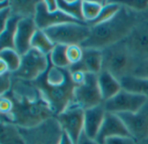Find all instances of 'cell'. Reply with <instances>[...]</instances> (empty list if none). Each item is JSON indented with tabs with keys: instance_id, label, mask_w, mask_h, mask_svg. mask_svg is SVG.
Here are the masks:
<instances>
[{
	"instance_id": "e575fe53",
	"label": "cell",
	"mask_w": 148,
	"mask_h": 144,
	"mask_svg": "<svg viewBox=\"0 0 148 144\" xmlns=\"http://www.w3.org/2000/svg\"><path fill=\"white\" fill-rule=\"evenodd\" d=\"M76 144H101L99 143L95 139H92V138H89L85 133L84 131L82 132V134L81 135L78 142Z\"/></svg>"
},
{
	"instance_id": "d590c367",
	"label": "cell",
	"mask_w": 148,
	"mask_h": 144,
	"mask_svg": "<svg viewBox=\"0 0 148 144\" xmlns=\"http://www.w3.org/2000/svg\"><path fill=\"white\" fill-rule=\"evenodd\" d=\"M45 6L48 11L55 12L59 10L58 8V2L57 0H45Z\"/></svg>"
},
{
	"instance_id": "1f68e13d",
	"label": "cell",
	"mask_w": 148,
	"mask_h": 144,
	"mask_svg": "<svg viewBox=\"0 0 148 144\" xmlns=\"http://www.w3.org/2000/svg\"><path fill=\"white\" fill-rule=\"evenodd\" d=\"M105 144H138L132 136H117L106 140Z\"/></svg>"
},
{
	"instance_id": "8d00e7d4",
	"label": "cell",
	"mask_w": 148,
	"mask_h": 144,
	"mask_svg": "<svg viewBox=\"0 0 148 144\" xmlns=\"http://www.w3.org/2000/svg\"><path fill=\"white\" fill-rule=\"evenodd\" d=\"M59 144H75L74 142L71 140V138L65 133L62 131V137H61V140H60V143Z\"/></svg>"
},
{
	"instance_id": "ac0fdd59",
	"label": "cell",
	"mask_w": 148,
	"mask_h": 144,
	"mask_svg": "<svg viewBox=\"0 0 148 144\" xmlns=\"http://www.w3.org/2000/svg\"><path fill=\"white\" fill-rule=\"evenodd\" d=\"M98 84L103 102L111 99L122 90L120 81L105 70L98 75Z\"/></svg>"
},
{
	"instance_id": "8992f818",
	"label": "cell",
	"mask_w": 148,
	"mask_h": 144,
	"mask_svg": "<svg viewBox=\"0 0 148 144\" xmlns=\"http://www.w3.org/2000/svg\"><path fill=\"white\" fill-rule=\"evenodd\" d=\"M49 66V56H46L39 50L31 48L22 56L20 68L11 75L23 81L35 82L47 72Z\"/></svg>"
},
{
	"instance_id": "4316f807",
	"label": "cell",
	"mask_w": 148,
	"mask_h": 144,
	"mask_svg": "<svg viewBox=\"0 0 148 144\" xmlns=\"http://www.w3.org/2000/svg\"><path fill=\"white\" fill-rule=\"evenodd\" d=\"M67 49L68 45H55L52 52L49 55V60L52 65L61 69H68L70 67V63L67 56Z\"/></svg>"
},
{
	"instance_id": "5b68a950",
	"label": "cell",
	"mask_w": 148,
	"mask_h": 144,
	"mask_svg": "<svg viewBox=\"0 0 148 144\" xmlns=\"http://www.w3.org/2000/svg\"><path fill=\"white\" fill-rule=\"evenodd\" d=\"M55 44L82 45L90 36L91 28L86 23H67L44 30Z\"/></svg>"
},
{
	"instance_id": "4fadbf2b",
	"label": "cell",
	"mask_w": 148,
	"mask_h": 144,
	"mask_svg": "<svg viewBox=\"0 0 148 144\" xmlns=\"http://www.w3.org/2000/svg\"><path fill=\"white\" fill-rule=\"evenodd\" d=\"M36 25L38 30H45L50 27L56 26L62 23H82L70 16L65 14L62 10H58L55 12H49L46 9L45 2L39 1L36 6V14L34 17Z\"/></svg>"
},
{
	"instance_id": "836d02e7",
	"label": "cell",
	"mask_w": 148,
	"mask_h": 144,
	"mask_svg": "<svg viewBox=\"0 0 148 144\" xmlns=\"http://www.w3.org/2000/svg\"><path fill=\"white\" fill-rule=\"evenodd\" d=\"M134 76L138 77H144L148 78V61L140 63L137 66Z\"/></svg>"
},
{
	"instance_id": "30bf717a",
	"label": "cell",
	"mask_w": 148,
	"mask_h": 144,
	"mask_svg": "<svg viewBox=\"0 0 148 144\" xmlns=\"http://www.w3.org/2000/svg\"><path fill=\"white\" fill-rule=\"evenodd\" d=\"M85 110L78 105L71 104L56 117L62 130L76 144L84 130Z\"/></svg>"
},
{
	"instance_id": "d6a6232c",
	"label": "cell",
	"mask_w": 148,
	"mask_h": 144,
	"mask_svg": "<svg viewBox=\"0 0 148 144\" xmlns=\"http://www.w3.org/2000/svg\"><path fill=\"white\" fill-rule=\"evenodd\" d=\"M70 71V70H69ZM86 74L83 71L81 70H75V71H70V75H71V79L73 81V83H75V86L81 85L85 82L86 79Z\"/></svg>"
},
{
	"instance_id": "ffe728a7",
	"label": "cell",
	"mask_w": 148,
	"mask_h": 144,
	"mask_svg": "<svg viewBox=\"0 0 148 144\" xmlns=\"http://www.w3.org/2000/svg\"><path fill=\"white\" fill-rule=\"evenodd\" d=\"M0 144H25L19 127L12 123L2 120Z\"/></svg>"
},
{
	"instance_id": "83f0119b",
	"label": "cell",
	"mask_w": 148,
	"mask_h": 144,
	"mask_svg": "<svg viewBox=\"0 0 148 144\" xmlns=\"http://www.w3.org/2000/svg\"><path fill=\"white\" fill-rule=\"evenodd\" d=\"M103 5L101 2L98 1H82V15L85 23H89L95 20L101 11Z\"/></svg>"
},
{
	"instance_id": "e0dca14e",
	"label": "cell",
	"mask_w": 148,
	"mask_h": 144,
	"mask_svg": "<svg viewBox=\"0 0 148 144\" xmlns=\"http://www.w3.org/2000/svg\"><path fill=\"white\" fill-rule=\"evenodd\" d=\"M107 110L104 106V103L85 110L84 116V133L92 139H95L104 122Z\"/></svg>"
},
{
	"instance_id": "5bb4252c",
	"label": "cell",
	"mask_w": 148,
	"mask_h": 144,
	"mask_svg": "<svg viewBox=\"0 0 148 144\" xmlns=\"http://www.w3.org/2000/svg\"><path fill=\"white\" fill-rule=\"evenodd\" d=\"M117 136H131L127 128L117 114L107 112L102 126L95 138L101 144H105L108 138Z\"/></svg>"
},
{
	"instance_id": "3957f363",
	"label": "cell",
	"mask_w": 148,
	"mask_h": 144,
	"mask_svg": "<svg viewBox=\"0 0 148 144\" xmlns=\"http://www.w3.org/2000/svg\"><path fill=\"white\" fill-rule=\"evenodd\" d=\"M102 53V70L110 73L119 81L134 76L140 63L129 50L125 40L104 49Z\"/></svg>"
},
{
	"instance_id": "9c48e42d",
	"label": "cell",
	"mask_w": 148,
	"mask_h": 144,
	"mask_svg": "<svg viewBox=\"0 0 148 144\" xmlns=\"http://www.w3.org/2000/svg\"><path fill=\"white\" fill-rule=\"evenodd\" d=\"M147 102V97L122 89L114 97L104 102V106L107 112L114 114L135 113L141 110Z\"/></svg>"
},
{
	"instance_id": "6da1fadb",
	"label": "cell",
	"mask_w": 148,
	"mask_h": 144,
	"mask_svg": "<svg viewBox=\"0 0 148 144\" xmlns=\"http://www.w3.org/2000/svg\"><path fill=\"white\" fill-rule=\"evenodd\" d=\"M4 96L11 100L13 108L9 117L2 120L19 128H34L56 116L33 82L14 77L10 90Z\"/></svg>"
},
{
	"instance_id": "cb8c5ba5",
	"label": "cell",
	"mask_w": 148,
	"mask_h": 144,
	"mask_svg": "<svg viewBox=\"0 0 148 144\" xmlns=\"http://www.w3.org/2000/svg\"><path fill=\"white\" fill-rule=\"evenodd\" d=\"M121 5L120 3H118L116 1L115 2H108L107 3H104L103 8L101 10V11L100 12L99 16L93 21L87 23V24L90 27L93 26H96L98 24L103 23L108 20H110L111 18H113L121 10Z\"/></svg>"
},
{
	"instance_id": "7a4b0ae2",
	"label": "cell",
	"mask_w": 148,
	"mask_h": 144,
	"mask_svg": "<svg viewBox=\"0 0 148 144\" xmlns=\"http://www.w3.org/2000/svg\"><path fill=\"white\" fill-rule=\"evenodd\" d=\"M138 23L134 11L121 6L119 12L110 20L90 27V36L81 46L103 50L125 40Z\"/></svg>"
},
{
	"instance_id": "7c38bea8",
	"label": "cell",
	"mask_w": 148,
	"mask_h": 144,
	"mask_svg": "<svg viewBox=\"0 0 148 144\" xmlns=\"http://www.w3.org/2000/svg\"><path fill=\"white\" fill-rule=\"evenodd\" d=\"M125 41L129 50L139 63L148 61L147 23H138Z\"/></svg>"
},
{
	"instance_id": "ba28073f",
	"label": "cell",
	"mask_w": 148,
	"mask_h": 144,
	"mask_svg": "<svg viewBox=\"0 0 148 144\" xmlns=\"http://www.w3.org/2000/svg\"><path fill=\"white\" fill-rule=\"evenodd\" d=\"M103 99L98 84V75L87 73L85 82L75 86L72 104L88 110L103 103Z\"/></svg>"
},
{
	"instance_id": "44dd1931",
	"label": "cell",
	"mask_w": 148,
	"mask_h": 144,
	"mask_svg": "<svg viewBox=\"0 0 148 144\" xmlns=\"http://www.w3.org/2000/svg\"><path fill=\"white\" fill-rule=\"evenodd\" d=\"M123 90L143 96L148 99V78L129 76L120 81Z\"/></svg>"
},
{
	"instance_id": "277c9868",
	"label": "cell",
	"mask_w": 148,
	"mask_h": 144,
	"mask_svg": "<svg viewBox=\"0 0 148 144\" xmlns=\"http://www.w3.org/2000/svg\"><path fill=\"white\" fill-rule=\"evenodd\" d=\"M33 83L39 90L43 99L49 103L56 116L72 104L75 85L71 78L62 85L51 86L45 83L42 76Z\"/></svg>"
},
{
	"instance_id": "d6986e66",
	"label": "cell",
	"mask_w": 148,
	"mask_h": 144,
	"mask_svg": "<svg viewBox=\"0 0 148 144\" xmlns=\"http://www.w3.org/2000/svg\"><path fill=\"white\" fill-rule=\"evenodd\" d=\"M23 17L18 15L10 17L3 30H0V49H15V37L17 30V24Z\"/></svg>"
},
{
	"instance_id": "f546056e",
	"label": "cell",
	"mask_w": 148,
	"mask_h": 144,
	"mask_svg": "<svg viewBox=\"0 0 148 144\" xmlns=\"http://www.w3.org/2000/svg\"><path fill=\"white\" fill-rule=\"evenodd\" d=\"M116 2L133 11H142L148 8V0H119Z\"/></svg>"
},
{
	"instance_id": "d4e9b609",
	"label": "cell",
	"mask_w": 148,
	"mask_h": 144,
	"mask_svg": "<svg viewBox=\"0 0 148 144\" xmlns=\"http://www.w3.org/2000/svg\"><path fill=\"white\" fill-rule=\"evenodd\" d=\"M39 1H12L10 2L11 11L14 10V15H18L22 17H34L36 6Z\"/></svg>"
},
{
	"instance_id": "7402d4cb",
	"label": "cell",
	"mask_w": 148,
	"mask_h": 144,
	"mask_svg": "<svg viewBox=\"0 0 148 144\" xmlns=\"http://www.w3.org/2000/svg\"><path fill=\"white\" fill-rule=\"evenodd\" d=\"M58 8L71 17L85 23L82 15V1L80 0H57Z\"/></svg>"
},
{
	"instance_id": "f35d334b",
	"label": "cell",
	"mask_w": 148,
	"mask_h": 144,
	"mask_svg": "<svg viewBox=\"0 0 148 144\" xmlns=\"http://www.w3.org/2000/svg\"><path fill=\"white\" fill-rule=\"evenodd\" d=\"M146 142H147V143H148V140H147V141H146Z\"/></svg>"
},
{
	"instance_id": "2e32d148",
	"label": "cell",
	"mask_w": 148,
	"mask_h": 144,
	"mask_svg": "<svg viewBox=\"0 0 148 144\" xmlns=\"http://www.w3.org/2000/svg\"><path fill=\"white\" fill-rule=\"evenodd\" d=\"M83 56L80 63L71 65L69 70L70 71L81 70L85 73H92L99 75L102 71L103 53L102 50L97 49L82 48Z\"/></svg>"
},
{
	"instance_id": "74e56055",
	"label": "cell",
	"mask_w": 148,
	"mask_h": 144,
	"mask_svg": "<svg viewBox=\"0 0 148 144\" xmlns=\"http://www.w3.org/2000/svg\"><path fill=\"white\" fill-rule=\"evenodd\" d=\"M138 144H148L146 141L145 142H141V143H138Z\"/></svg>"
},
{
	"instance_id": "52a82bcc",
	"label": "cell",
	"mask_w": 148,
	"mask_h": 144,
	"mask_svg": "<svg viewBox=\"0 0 148 144\" xmlns=\"http://www.w3.org/2000/svg\"><path fill=\"white\" fill-rule=\"evenodd\" d=\"M19 129L25 144H59L62 134V130L56 116L46 120L36 127Z\"/></svg>"
},
{
	"instance_id": "603a6c76",
	"label": "cell",
	"mask_w": 148,
	"mask_h": 144,
	"mask_svg": "<svg viewBox=\"0 0 148 144\" xmlns=\"http://www.w3.org/2000/svg\"><path fill=\"white\" fill-rule=\"evenodd\" d=\"M55 43L49 38L44 30H37L31 40V48L39 50L46 56H49L52 52Z\"/></svg>"
},
{
	"instance_id": "4dcf8cb0",
	"label": "cell",
	"mask_w": 148,
	"mask_h": 144,
	"mask_svg": "<svg viewBox=\"0 0 148 144\" xmlns=\"http://www.w3.org/2000/svg\"><path fill=\"white\" fill-rule=\"evenodd\" d=\"M0 93L1 96H4L6 93H8L12 86V78H11V73L6 72L3 74H0Z\"/></svg>"
},
{
	"instance_id": "484cf974",
	"label": "cell",
	"mask_w": 148,
	"mask_h": 144,
	"mask_svg": "<svg viewBox=\"0 0 148 144\" xmlns=\"http://www.w3.org/2000/svg\"><path fill=\"white\" fill-rule=\"evenodd\" d=\"M0 60L5 63L9 72L13 74L20 68L22 56L15 49H3L0 50Z\"/></svg>"
},
{
	"instance_id": "f1b7e54d",
	"label": "cell",
	"mask_w": 148,
	"mask_h": 144,
	"mask_svg": "<svg viewBox=\"0 0 148 144\" xmlns=\"http://www.w3.org/2000/svg\"><path fill=\"white\" fill-rule=\"evenodd\" d=\"M83 49L80 45H69L67 49V56L70 66L80 63L82 59Z\"/></svg>"
},
{
	"instance_id": "8fae6325",
	"label": "cell",
	"mask_w": 148,
	"mask_h": 144,
	"mask_svg": "<svg viewBox=\"0 0 148 144\" xmlns=\"http://www.w3.org/2000/svg\"><path fill=\"white\" fill-rule=\"evenodd\" d=\"M118 116L127 128L131 136L138 143L148 140V102L135 113H120Z\"/></svg>"
},
{
	"instance_id": "9a60e30c",
	"label": "cell",
	"mask_w": 148,
	"mask_h": 144,
	"mask_svg": "<svg viewBox=\"0 0 148 144\" xmlns=\"http://www.w3.org/2000/svg\"><path fill=\"white\" fill-rule=\"evenodd\" d=\"M37 30L34 17H23L19 21L15 37V50L20 56L31 49V40Z\"/></svg>"
}]
</instances>
